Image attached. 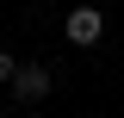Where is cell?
Returning a JSON list of instances; mask_svg holds the SVG:
<instances>
[{"label":"cell","instance_id":"cell-1","mask_svg":"<svg viewBox=\"0 0 124 118\" xmlns=\"http://www.w3.org/2000/svg\"><path fill=\"white\" fill-rule=\"evenodd\" d=\"M62 37H68L75 50H93L99 37H106V13H99V6H75V13L62 19Z\"/></svg>","mask_w":124,"mask_h":118},{"label":"cell","instance_id":"cell-2","mask_svg":"<svg viewBox=\"0 0 124 118\" xmlns=\"http://www.w3.org/2000/svg\"><path fill=\"white\" fill-rule=\"evenodd\" d=\"M13 100H19V106H44V100H50V68L19 62V75H13Z\"/></svg>","mask_w":124,"mask_h":118},{"label":"cell","instance_id":"cell-3","mask_svg":"<svg viewBox=\"0 0 124 118\" xmlns=\"http://www.w3.org/2000/svg\"><path fill=\"white\" fill-rule=\"evenodd\" d=\"M19 75V62H13V50H0V81H13Z\"/></svg>","mask_w":124,"mask_h":118}]
</instances>
